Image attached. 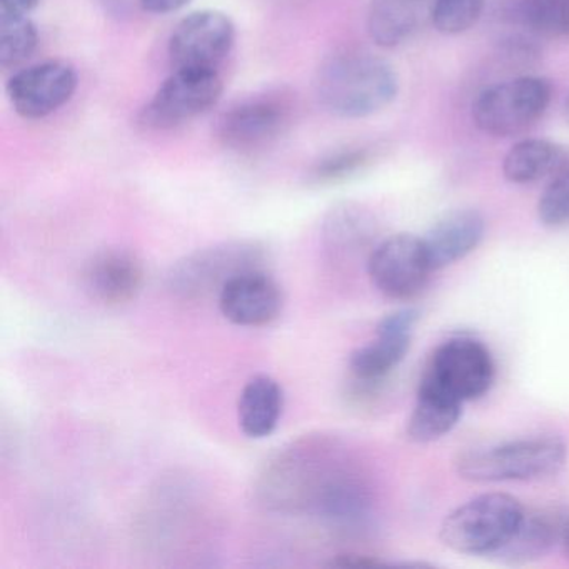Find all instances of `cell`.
<instances>
[{
	"label": "cell",
	"mask_w": 569,
	"mask_h": 569,
	"mask_svg": "<svg viewBox=\"0 0 569 569\" xmlns=\"http://www.w3.org/2000/svg\"><path fill=\"white\" fill-rule=\"evenodd\" d=\"M361 478L338 441L309 435L279 449L264 466L258 495L272 511L309 512L322 519Z\"/></svg>",
	"instance_id": "cell-1"
},
{
	"label": "cell",
	"mask_w": 569,
	"mask_h": 569,
	"mask_svg": "<svg viewBox=\"0 0 569 569\" xmlns=\"http://www.w3.org/2000/svg\"><path fill=\"white\" fill-rule=\"evenodd\" d=\"M316 91L331 114L362 119L385 111L395 101L399 81L385 59L368 52L341 51L322 62Z\"/></svg>",
	"instance_id": "cell-2"
},
{
	"label": "cell",
	"mask_w": 569,
	"mask_h": 569,
	"mask_svg": "<svg viewBox=\"0 0 569 569\" xmlns=\"http://www.w3.org/2000/svg\"><path fill=\"white\" fill-rule=\"evenodd\" d=\"M568 446L558 436H529L469 449L456 459L459 478L471 482L539 481L559 475Z\"/></svg>",
	"instance_id": "cell-3"
},
{
	"label": "cell",
	"mask_w": 569,
	"mask_h": 569,
	"mask_svg": "<svg viewBox=\"0 0 569 569\" xmlns=\"http://www.w3.org/2000/svg\"><path fill=\"white\" fill-rule=\"evenodd\" d=\"M269 252L256 239H231L198 249L174 262L168 289L181 301H202L222 291L236 276L268 264Z\"/></svg>",
	"instance_id": "cell-4"
},
{
	"label": "cell",
	"mask_w": 569,
	"mask_h": 569,
	"mask_svg": "<svg viewBox=\"0 0 569 569\" xmlns=\"http://www.w3.org/2000/svg\"><path fill=\"white\" fill-rule=\"evenodd\" d=\"M526 508L515 496L486 492L452 509L441 525L442 545L471 556H495L508 545Z\"/></svg>",
	"instance_id": "cell-5"
},
{
	"label": "cell",
	"mask_w": 569,
	"mask_h": 569,
	"mask_svg": "<svg viewBox=\"0 0 569 569\" xmlns=\"http://www.w3.org/2000/svg\"><path fill=\"white\" fill-rule=\"evenodd\" d=\"M296 99L286 89H266L232 102L216 126L222 148L256 154L279 141L295 122Z\"/></svg>",
	"instance_id": "cell-6"
},
{
	"label": "cell",
	"mask_w": 569,
	"mask_h": 569,
	"mask_svg": "<svg viewBox=\"0 0 569 569\" xmlns=\"http://www.w3.org/2000/svg\"><path fill=\"white\" fill-rule=\"evenodd\" d=\"M552 98L549 81L535 76L509 79L479 92L472 121L495 138H512L531 129L548 111Z\"/></svg>",
	"instance_id": "cell-7"
},
{
	"label": "cell",
	"mask_w": 569,
	"mask_h": 569,
	"mask_svg": "<svg viewBox=\"0 0 569 569\" xmlns=\"http://www.w3.org/2000/svg\"><path fill=\"white\" fill-rule=\"evenodd\" d=\"M222 94L219 71L174 69L141 112V124L156 131L179 128L208 112Z\"/></svg>",
	"instance_id": "cell-8"
},
{
	"label": "cell",
	"mask_w": 569,
	"mask_h": 569,
	"mask_svg": "<svg viewBox=\"0 0 569 569\" xmlns=\"http://www.w3.org/2000/svg\"><path fill=\"white\" fill-rule=\"evenodd\" d=\"M422 378L435 382L459 401H475L485 396L495 382V359L479 339L456 336L435 349Z\"/></svg>",
	"instance_id": "cell-9"
},
{
	"label": "cell",
	"mask_w": 569,
	"mask_h": 569,
	"mask_svg": "<svg viewBox=\"0 0 569 569\" xmlns=\"http://www.w3.org/2000/svg\"><path fill=\"white\" fill-rule=\"evenodd\" d=\"M366 268L372 286L395 301H409L421 295L435 272L422 238L406 232L378 242Z\"/></svg>",
	"instance_id": "cell-10"
},
{
	"label": "cell",
	"mask_w": 569,
	"mask_h": 569,
	"mask_svg": "<svg viewBox=\"0 0 569 569\" xmlns=\"http://www.w3.org/2000/svg\"><path fill=\"white\" fill-rule=\"evenodd\" d=\"M236 44V26L228 14L204 9L186 16L169 39L174 69L219 71Z\"/></svg>",
	"instance_id": "cell-11"
},
{
	"label": "cell",
	"mask_w": 569,
	"mask_h": 569,
	"mask_svg": "<svg viewBox=\"0 0 569 569\" xmlns=\"http://www.w3.org/2000/svg\"><path fill=\"white\" fill-rule=\"evenodd\" d=\"M79 76L66 61H44L16 72L8 82L12 108L29 121L49 118L78 91Z\"/></svg>",
	"instance_id": "cell-12"
},
{
	"label": "cell",
	"mask_w": 569,
	"mask_h": 569,
	"mask_svg": "<svg viewBox=\"0 0 569 569\" xmlns=\"http://www.w3.org/2000/svg\"><path fill=\"white\" fill-rule=\"evenodd\" d=\"M418 321L419 311L415 308L399 309L382 318L376 328V338L356 349L349 358L352 381L365 391L385 381L408 355Z\"/></svg>",
	"instance_id": "cell-13"
},
{
	"label": "cell",
	"mask_w": 569,
	"mask_h": 569,
	"mask_svg": "<svg viewBox=\"0 0 569 569\" xmlns=\"http://www.w3.org/2000/svg\"><path fill=\"white\" fill-rule=\"evenodd\" d=\"M222 316L242 328L271 325L284 309L281 284L262 269L242 272L232 278L218 296Z\"/></svg>",
	"instance_id": "cell-14"
},
{
	"label": "cell",
	"mask_w": 569,
	"mask_h": 569,
	"mask_svg": "<svg viewBox=\"0 0 569 569\" xmlns=\"http://www.w3.org/2000/svg\"><path fill=\"white\" fill-rule=\"evenodd\" d=\"M144 281V264L129 249H102L89 259L82 272L86 292L108 308L134 301Z\"/></svg>",
	"instance_id": "cell-15"
},
{
	"label": "cell",
	"mask_w": 569,
	"mask_h": 569,
	"mask_svg": "<svg viewBox=\"0 0 569 569\" xmlns=\"http://www.w3.org/2000/svg\"><path fill=\"white\" fill-rule=\"evenodd\" d=\"M322 248L332 261H351L371 254L378 236V221L366 206L339 202L322 221Z\"/></svg>",
	"instance_id": "cell-16"
},
{
	"label": "cell",
	"mask_w": 569,
	"mask_h": 569,
	"mask_svg": "<svg viewBox=\"0 0 569 569\" xmlns=\"http://www.w3.org/2000/svg\"><path fill=\"white\" fill-rule=\"evenodd\" d=\"M485 231V218L475 209H455L442 216L422 238L432 269L448 268L471 254Z\"/></svg>",
	"instance_id": "cell-17"
},
{
	"label": "cell",
	"mask_w": 569,
	"mask_h": 569,
	"mask_svg": "<svg viewBox=\"0 0 569 569\" xmlns=\"http://www.w3.org/2000/svg\"><path fill=\"white\" fill-rule=\"evenodd\" d=\"M432 0H371L368 32L382 49H396L411 41L431 21Z\"/></svg>",
	"instance_id": "cell-18"
},
{
	"label": "cell",
	"mask_w": 569,
	"mask_h": 569,
	"mask_svg": "<svg viewBox=\"0 0 569 569\" xmlns=\"http://www.w3.org/2000/svg\"><path fill=\"white\" fill-rule=\"evenodd\" d=\"M462 405L465 402L459 401L435 382L421 378L415 408L406 426L409 441L428 445L445 438L461 419Z\"/></svg>",
	"instance_id": "cell-19"
},
{
	"label": "cell",
	"mask_w": 569,
	"mask_h": 569,
	"mask_svg": "<svg viewBox=\"0 0 569 569\" xmlns=\"http://www.w3.org/2000/svg\"><path fill=\"white\" fill-rule=\"evenodd\" d=\"M282 409H284L282 386L271 376H254L246 382L239 396V426L248 438H268L278 428Z\"/></svg>",
	"instance_id": "cell-20"
},
{
	"label": "cell",
	"mask_w": 569,
	"mask_h": 569,
	"mask_svg": "<svg viewBox=\"0 0 569 569\" xmlns=\"http://www.w3.org/2000/svg\"><path fill=\"white\" fill-rule=\"evenodd\" d=\"M556 548V525L552 509H526L521 522L496 558L506 565H529L545 558Z\"/></svg>",
	"instance_id": "cell-21"
},
{
	"label": "cell",
	"mask_w": 569,
	"mask_h": 569,
	"mask_svg": "<svg viewBox=\"0 0 569 569\" xmlns=\"http://www.w3.org/2000/svg\"><path fill=\"white\" fill-rule=\"evenodd\" d=\"M566 154L555 142L546 139H522L516 142L502 161V174L512 184H532L558 174Z\"/></svg>",
	"instance_id": "cell-22"
},
{
	"label": "cell",
	"mask_w": 569,
	"mask_h": 569,
	"mask_svg": "<svg viewBox=\"0 0 569 569\" xmlns=\"http://www.w3.org/2000/svg\"><path fill=\"white\" fill-rule=\"evenodd\" d=\"M512 19L538 38H569V0H516Z\"/></svg>",
	"instance_id": "cell-23"
},
{
	"label": "cell",
	"mask_w": 569,
	"mask_h": 569,
	"mask_svg": "<svg viewBox=\"0 0 569 569\" xmlns=\"http://www.w3.org/2000/svg\"><path fill=\"white\" fill-rule=\"evenodd\" d=\"M376 151L369 146H349L322 156L312 164L308 181L312 186H336L358 176L375 161Z\"/></svg>",
	"instance_id": "cell-24"
},
{
	"label": "cell",
	"mask_w": 569,
	"mask_h": 569,
	"mask_svg": "<svg viewBox=\"0 0 569 569\" xmlns=\"http://www.w3.org/2000/svg\"><path fill=\"white\" fill-rule=\"evenodd\" d=\"M39 32L29 16H0V66L16 69L34 54Z\"/></svg>",
	"instance_id": "cell-25"
},
{
	"label": "cell",
	"mask_w": 569,
	"mask_h": 569,
	"mask_svg": "<svg viewBox=\"0 0 569 569\" xmlns=\"http://www.w3.org/2000/svg\"><path fill=\"white\" fill-rule=\"evenodd\" d=\"M486 0H432L431 22L445 36H459L475 28Z\"/></svg>",
	"instance_id": "cell-26"
},
{
	"label": "cell",
	"mask_w": 569,
	"mask_h": 569,
	"mask_svg": "<svg viewBox=\"0 0 569 569\" xmlns=\"http://www.w3.org/2000/svg\"><path fill=\"white\" fill-rule=\"evenodd\" d=\"M538 218L548 228H569V169L559 171L542 191Z\"/></svg>",
	"instance_id": "cell-27"
},
{
	"label": "cell",
	"mask_w": 569,
	"mask_h": 569,
	"mask_svg": "<svg viewBox=\"0 0 569 569\" xmlns=\"http://www.w3.org/2000/svg\"><path fill=\"white\" fill-rule=\"evenodd\" d=\"M376 556L362 555V552H341L336 555L328 566L331 568H371V566H381Z\"/></svg>",
	"instance_id": "cell-28"
},
{
	"label": "cell",
	"mask_w": 569,
	"mask_h": 569,
	"mask_svg": "<svg viewBox=\"0 0 569 569\" xmlns=\"http://www.w3.org/2000/svg\"><path fill=\"white\" fill-rule=\"evenodd\" d=\"M552 512H555L556 548L561 549L566 558H569V508H556Z\"/></svg>",
	"instance_id": "cell-29"
},
{
	"label": "cell",
	"mask_w": 569,
	"mask_h": 569,
	"mask_svg": "<svg viewBox=\"0 0 569 569\" xmlns=\"http://www.w3.org/2000/svg\"><path fill=\"white\" fill-rule=\"evenodd\" d=\"M191 0H139V4L149 14H172L181 11Z\"/></svg>",
	"instance_id": "cell-30"
},
{
	"label": "cell",
	"mask_w": 569,
	"mask_h": 569,
	"mask_svg": "<svg viewBox=\"0 0 569 569\" xmlns=\"http://www.w3.org/2000/svg\"><path fill=\"white\" fill-rule=\"evenodd\" d=\"M41 0H0V16H29Z\"/></svg>",
	"instance_id": "cell-31"
},
{
	"label": "cell",
	"mask_w": 569,
	"mask_h": 569,
	"mask_svg": "<svg viewBox=\"0 0 569 569\" xmlns=\"http://www.w3.org/2000/svg\"><path fill=\"white\" fill-rule=\"evenodd\" d=\"M565 118H566V121L569 122V98H568V101H566V104H565Z\"/></svg>",
	"instance_id": "cell-32"
}]
</instances>
